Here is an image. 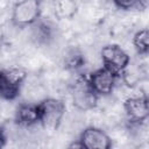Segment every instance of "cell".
<instances>
[{"instance_id":"obj_1","label":"cell","mask_w":149,"mask_h":149,"mask_svg":"<svg viewBox=\"0 0 149 149\" xmlns=\"http://www.w3.org/2000/svg\"><path fill=\"white\" fill-rule=\"evenodd\" d=\"M38 123L47 132H55L58 129L63 116L65 114V105L62 100L55 98H47L37 104Z\"/></svg>"},{"instance_id":"obj_2","label":"cell","mask_w":149,"mask_h":149,"mask_svg":"<svg viewBox=\"0 0 149 149\" xmlns=\"http://www.w3.org/2000/svg\"><path fill=\"white\" fill-rule=\"evenodd\" d=\"M26 79V72L21 69H1L0 70V98L14 100L21 90Z\"/></svg>"},{"instance_id":"obj_3","label":"cell","mask_w":149,"mask_h":149,"mask_svg":"<svg viewBox=\"0 0 149 149\" xmlns=\"http://www.w3.org/2000/svg\"><path fill=\"white\" fill-rule=\"evenodd\" d=\"M41 14V0H21L12 10V22L17 27H27L37 21Z\"/></svg>"},{"instance_id":"obj_4","label":"cell","mask_w":149,"mask_h":149,"mask_svg":"<svg viewBox=\"0 0 149 149\" xmlns=\"http://www.w3.org/2000/svg\"><path fill=\"white\" fill-rule=\"evenodd\" d=\"M100 55L104 66L119 76L129 65V55L118 44H106Z\"/></svg>"},{"instance_id":"obj_5","label":"cell","mask_w":149,"mask_h":149,"mask_svg":"<svg viewBox=\"0 0 149 149\" xmlns=\"http://www.w3.org/2000/svg\"><path fill=\"white\" fill-rule=\"evenodd\" d=\"M98 95L88 84L87 78H78L72 86L73 105L80 111H90L97 106Z\"/></svg>"},{"instance_id":"obj_6","label":"cell","mask_w":149,"mask_h":149,"mask_svg":"<svg viewBox=\"0 0 149 149\" xmlns=\"http://www.w3.org/2000/svg\"><path fill=\"white\" fill-rule=\"evenodd\" d=\"M120 76L102 66L93 71L87 78L90 86L97 93V95H108L113 92L116 80Z\"/></svg>"},{"instance_id":"obj_7","label":"cell","mask_w":149,"mask_h":149,"mask_svg":"<svg viewBox=\"0 0 149 149\" xmlns=\"http://www.w3.org/2000/svg\"><path fill=\"white\" fill-rule=\"evenodd\" d=\"M81 148L86 149H109L112 146L108 134L98 127L85 128L78 139Z\"/></svg>"},{"instance_id":"obj_8","label":"cell","mask_w":149,"mask_h":149,"mask_svg":"<svg viewBox=\"0 0 149 149\" xmlns=\"http://www.w3.org/2000/svg\"><path fill=\"white\" fill-rule=\"evenodd\" d=\"M123 108L129 121L141 123L149 116V102L146 95H133L125 100Z\"/></svg>"},{"instance_id":"obj_9","label":"cell","mask_w":149,"mask_h":149,"mask_svg":"<svg viewBox=\"0 0 149 149\" xmlns=\"http://www.w3.org/2000/svg\"><path fill=\"white\" fill-rule=\"evenodd\" d=\"M16 122L22 127H31L38 123V108L37 105L22 104L19 106L15 114Z\"/></svg>"},{"instance_id":"obj_10","label":"cell","mask_w":149,"mask_h":149,"mask_svg":"<svg viewBox=\"0 0 149 149\" xmlns=\"http://www.w3.org/2000/svg\"><path fill=\"white\" fill-rule=\"evenodd\" d=\"M148 38H149V33L147 29H140L139 31L135 33L133 37V44L140 55L148 54V49H149Z\"/></svg>"},{"instance_id":"obj_11","label":"cell","mask_w":149,"mask_h":149,"mask_svg":"<svg viewBox=\"0 0 149 149\" xmlns=\"http://www.w3.org/2000/svg\"><path fill=\"white\" fill-rule=\"evenodd\" d=\"M77 5L74 0H57L55 3V10L59 16L71 17L76 12Z\"/></svg>"},{"instance_id":"obj_12","label":"cell","mask_w":149,"mask_h":149,"mask_svg":"<svg viewBox=\"0 0 149 149\" xmlns=\"http://www.w3.org/2000/svg\"><path fill=\"white\" fill-rule=\"evenodd\" d=\"M84 57L81 56V54L77 52V51H72L69 54V56L65 59V64L66 68L70 70H77L79 68H81L84 65Z\"/></svg>"},{"instance_id":"obj_13","label":"cell","mask_w":149,"mask_h":149,"mask_svg":"<svg viewBox=\"0 0 149 149\" xmlns=\"http://www.w3.org/2000/svg\"><path fill=\"white\" fill-rule=\"evenodd\" d=\"M113 2L120 9H132L140 6V0H113Z\"/></svg>"},{"instance_id":"obj_14","label":"cell","mask_w":149,"mask_h":149,"mask_svg":"<svg viewBox=\"0 0 149 149\" xmlns=\"http://www.w3.org/2000/svg\"><path fill=\"white\" fill-rule=\"evenodd\" d=\"M5 141H6V137H5L3 133H2L1 130H0V148L5 146Z\"/></svg>"}]
</instances>
